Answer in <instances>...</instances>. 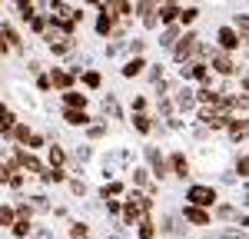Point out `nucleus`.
I'll return each instance as SVG.
<instances>
[{
	"label": "nucleus",
	"mask_w": 249,
	"mask_h": 239,
	"mask_svg": "<svg viewBox=\"0 0 249 239\" xmlns=\"http://www.w3.org/2000/svg\"><path fill=\"white\" fill-rule=\"evenodd\" d=\"M213 67H216V73H223V77H230L232 70H236L232 60L226 57V53H213Z\"/></svg>",
	"instance_id": "7"
},
{
	"label": "nucleus",
	"mask_w": 249,
	"mask_h": 239,
	"mask_svg": "<svg viewBox=\"0 0 249 239\" xmlns=\"http://www.w3.org/2000/svg\"><path fill=\"white\" fill-rule=\"evenodd\" d=\"M7 176H10V173H7V166H0V183H7Z\"/></svg>",
	"instance_id": "29"
},
{
	"label": "nucleus",
	"mask_w": 249,
	"mask_h": 239,
	"mask_svg": "<svg viewBox=\"0 0 249 239\" xmlns=\"http://www.w3.org/2000/svg\"><path fill=\"white\" fill-rule=\"evenodd\" d=\"M40 176H43V183H63V173L60 170H43Z\"/></svg>",
	"instance_id": "19"
},
{
	"label": "nucleus",
	"mask_w": 249,
	"mask_h": 239,
	"mask_svg": "<svg viewBox=\"0 0 249 239\" xmlns=\"http://www.w3.org/2000/svg\"><path fill=\"white\" fill-rule=\"evenodd\" d=\"M156 17H160L163 27H170V23L179 20V7H176V3H160V7H156Z\"/></svg>",
	"instance_id": "4"
},
{
	"label": "nucleus",
	"mask_w": 249,
	"mask_h": 239,
	"mask_svg": "<svg viewBox=\"0 0 249 239\" xmlns=\"http://www.w3.org/2000/svg\"><path fill=\"white\" fill-rule=\"evenodd\" d=\"M196 50H199V37H196V34H186V37L173 47V57H176V60H186V57H193Z\"/></svg>",
	"instance_id": "2"
},
{
	"label": "nucleus",
	"mask_w": 249,
	"mask_h": 239,
	"mask_svg": "<svg viewBox=\"0 0 249 239\" xmlns=\"http://www.w3.org/2000/svg\"><path fill=\"white\" fill-rule=\"evenodd\" d=\"M216 40H219V47H223L226 53H230V50H239V43H243V37H239V30H236V27H219Z\"/></svg>",
	"instance_id": "1"
},
{
	"label": "nucleus",
	"mask_w": 249,
	"mask_h": 239,
	"mask_svg": "<svg viewBox=\"0 0 249 239\" xmlns=\"http://www.w3.org/2000/svg\"><path fill=\"white\" fill-rule=\"evenodd\" d=\"M186 196L193 199V206H213V203H216V193H213L210 186H193Z\"/></svg>",
	"instance_id": "3"
},
{
	"label": "nucleus",
	"mask_w": 249,
	"mask_h": 239,
	"mask_svg": "<svg viewBox=\"0 0 249 239\" xmlns=\"http://www.w3.org/2000/svg\"><path fill=\"white\" fill-rule=\"evenodd\" d=\"M153 236H156L153 222H140V239H153Z\"/></svg>",
	"instance_id": "21"
},
{
	"label": "nucleus",
	"mask_w": 249,
	"mask_h": 239,
	"mask_svg": "<svg viewBox=\"0 0 249 239\" xmlns=\"http://www.w3.org/2000/svg\"><path fill=\"white\" fill-rule=\"evenodd\" d=\"M50 163H63V150L60 146H50Z\"/></svg>",
	"instance_id": "25"
},
{
	"label": "nucleus",
	"mask_w": 249,
	"mask_h": 239,
	"mask_svg": "<svg viewBox=\"0 0 249 239\" xmlns=\"http://www.w3.org/2000/svg\"><path fill=\"white\" fill-rule=\"evenodd\" d=\"M0 226H14V209L10 206H0Z\"/></svg>",
	"instance_id": "20"
},
{
	"label": "nucleus",
	"mask_w": 249,
	"mask_h": 239,
	"mask_svg": "<svg viewBox=\"0 0 249 239\" xmlns=\"http://www.w3.org/2000/svg\"><path fill=\"white\" fill-rule=\"evenodd\" d=\"M160 43H163V47H173V43H176V27H173V23H170V30L163 34V40H160Z\"/></svg>",
	"instance_id": "22"
},
{
	"label": "nucleus",
	"mask_w": 249,
	"mask_h": 239,
	"mask_svg": "<svg viewBox=\"0 0 249 239\" xmlns=\"http://www.w3.org/2000/svg\"><path fill=\"white\" fill-rule=\"evenodd\" d=\"M170 163H173V173L186 179V173H190V163H186V156H183V153H176V156H173Z\"/></svg>",
	"instance_id": "11"
},
{
	"label": "nucleus",
	"mask_w": 249,
	"mask_h": 239,
	"mask_svg": "<svg viewBox=\"0 0 249 239\" xmlns=\"http://www.w3.org/2000/svg\"><path fill=\"white\" fill-rule=\"evenodd\" d=\"M196 17H199V10H196V7H186V10H179V20H176V23H179V27H190Z\"/></svg>",
	"instance_id": "15"
},
{
	"label": "nucleus",
	"mask_w": 249,
	"mask_h": 239,
	"mask_svg": "<svg viewBox=\"0 0 249 239\" xmlns=\"http://www.w3.org/2000/svg\"><path fill=\"white\" fill-rule=\"evenodd\" d=\"M0 37L10 43V50H20V47H23V40H20V34L14 30V23H0Z\"/></svg>",
	"instance_id": "6"
},
{
	"label": "nucleus",
	"mask_w": 249,
	"mask_h": 239,
	"mask_svg": "<svg viewBox=\"0 0 249 239\" xmlns=\"http://www.w3.org/2000/svg\"><path fill=\"white\" fill-rule=\"evenodd\" d=\"M63 120H67L70 126H83V123H90V117H87L83 110H77V106H67V113H63Z\"/></svg>",
	"instance_id": "8"
},
{
	"label": "nucleus",
	"mask_w": 249,
	"mask_h": 239,
	"mask_svg": "<svg viewBox=\"0 0 249 239\" xmlns=\"http://www.w3.org/2000/svg\"><path fill=\"white\" fill-rule=\"evenodd\" d=\"M10 137L20 139V143H27V139H30V130H27L23 123H14V126H10Z\"/></svg>",
	"instance_id": "16"
},
{
	"label": "nucleus",
	"mask_w": 249,
	"mask_h": 239,
	"mask_svg": "<svg viewBox=\"0 0 249 239\" xmlns=\"http://www.w3.org/2000/svg\"><path fill=\"white\" fill-rule=\"evenodd\" d=\"M186 219H190V222H196V226H206V222H210V216H206L199 206H186Z\"/></svg>",
	"instance_id": "10"
},
{
	"label": "nucleus",
	"mask_w": 249,
	"mask_h": 239,
	"mask_svg": "<svg viewBox=\"0 0 249 239\" xmlns=\"http://www.w3.org/2000/svg\"><path fill=\"white\" fill-rule=\"evenodd\" d=\"M199 100H203V103H219V97H216L213 90H199Z\"/></svg>",
	"instance_id": "24"
},
{
	"label": "nucleus",
	"mask_w": 249,
	"mask_h": 239,
	"mask_svg": "<svg viewBox=\"0 0 249 239\" xmlns=\"http://www.w3.org/2000/svg\"><path fill=\"white\" fill-rule=\"evenodd\" d=\"M63 103H67V106L83 110V106H87V97H83V93H73V90H67V93H63Z\"/></svg>",
	"instance_id": "12"
},
{
	"label": "nucleus",
	"mask_w": 249,
	"mask_h": 239,
	"mask_svg": "<svg viewBox=\"0 0 249 239\" xmlns=\"http://www.w3.org/2000/svg\"><path fill=\"white\" fill-rule=\"evenodd\" d=\"M17 163L23 170H30V173H43V166H40L37 156H30V153H17Z\"/></svg>",
	"instance_id": "9"
},
{
	"label": "nucleus",
	"mask_w": 249,
	"mask_h": 239,
	"mask_svg": "<svg viewBox=\"0 0 249 239\" xmlns=\"http://www.w3.org/2000/svg\"><path fill=\"white\" fill-rule=\"evenodd\" d=\"M83 83H87V86H100V73H96V70L83 73Z\"/></svg>",
	"instance_id": "23"
},
{
	"label": "nucleus",
	"mask_w": 249,
	"mask_h": 239,
	"mask_svg": "<svg viewBox=\"0 0 249 239\" xmlns=\"http://www.w3.org/2000/svg\"><path fill=\"white\" fill-rule=\"evenodd\" d=\"M136 130H143V133H146V130H150V120H146V117H136Z\"/></svg>",
	"instance_id": "28"
},
{
	"label": "nucleus",
	"mask_w": 249,
	"mask_h": 239,
	"mask_svg": "<svg viewBox=\"0 0 249 239\" xmlns=\"http://www.w3.org/2000/svg\"><path fill=\"white\" fill-rule=\"evenodd\" d=\"M230 133L232 137H246L249 133V120H243V123H230Z\"/></svg>",
	"instance_id": "18"
},
{
	"label": "nucleus",
	"mask_w": 249,
	"mask_h": 239,
	"mask_svg": "<svg viewBox=\"0 0 249 239\" xmlns=\"http://www.w3.org/2000/svg\"><path fill=\"white\" fill-rule=\"evenodd\" d=\"M27 233H30V222H27V219H14V236L23 239Z\"/></svg>",
	"instance_id": "17"
},
{
	"label": "nucleus",
	"mask_w": 249,
	"mask_h": 239,
	"mask_svg": "<svg viewBox=\"0 0 249 239\" xmlns=\"http://www.w3.org/2000/svg\"><path fill=\"white\" fill-rule=\"evenodd\" d=\"M143 67H146V63H143L140 57H133L126 67H123V77H140V73H143Z\"/></svg>",
	"instance_id": "13"
},
{
	"label": "nucleus",
	"mask_w": 249,
	"mask_h": 239,
	"mask_svg": "<svg viewBox=\"0 0 249 239\" xmlns=\"http://www.w3.org/2000/svg\"><path fill=\"white\" fill-rule=\"evenodd\" d=\"M113 14H107V10H100V17H96V34H100V37H110V34H113Z\"/></svg>",
	"instance_id": "5"
},
{
	"label": "nucleus",
	"mask_w": 249,
	"mask_h": 239,
	"mask_svg": "<svg viewBox=\"0 0 249 239\" xmlns=\"http://www.w3.org/2000/svg\"><path fill=\"white\" fill-rule=\"evenodd\" d=\"M50 86H60V90H67V86H70V73H63V70H53V73H50Z\"/></svg>",
	"instance_id": "14"
},
{
	"label": "nucleus",
	"mask_w": 249,
	"mask_h": 239,
	"mask_svg": "<svg viewBox=\"0 0 249 239\" xmlns=\"http://www.w3.org/2000/svg\"><path fill=\"white\" fill-rule=\"evenodd\" d=\"M107 193H110V196H116V193H123V186H120V183H110V186L103 189V196H107Z\"/></svg>",
	"instance_id": "26"
},
{
	"label": "nucleus",
	"mask_w": 249,
	"mask_h": 239,
	"mask_svg": "<svg viewBox=\"0 0 249 239\" xmlns=\"http://www.w3.org/2000/svg\"><path fill=\"white\" fill-rule=\"evenodd\" d=\"M236 170H239V176H249V159H239Z\"/></svg>",
	"instance_id": "27"
}]
</instances>
